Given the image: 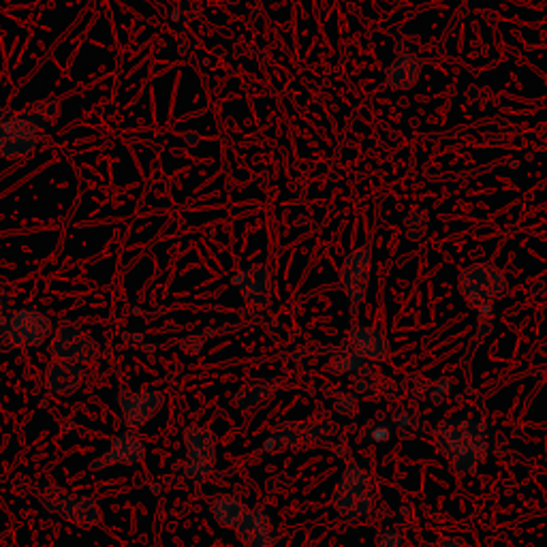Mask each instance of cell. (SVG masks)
Returning <instances> with one entry per match:
<instances>
[{"label":"cell","mask_w":547,"mask_h":547,"mask_svg":"<svg viewBox=\"0 0 547 547\" xmlns=\"http://www.w3.org/2000/svg\"><path fill=\"white\" fill-rule=\"evenodd\" d=\"M7 304H9V297L0 291V336L4 334V327H7V319H9Z\"/></svg>","instance_id":"obj_25"},{"label":"cell","mask_w":547,"mask_h":547,"mask_svg":"<svg viewBox=\"0 0 547 547\" xmlns=\"http://www.w3.org/2000/svg\"><path fill=\"white\" fill-rule=\"evenodd\" d=\"M39 502L54 516H61L79 528H95L103 522L99 502L86 494H73L62 487H46L41 490Z\"/></svg>","instance_id":"obj_4"},{"label":"cell","mask_w":547,"mask_h":547,"mask_svg":"<svg viewBox=\"0 0 547 547\" xmlns=\"http://www.w3.org/2000/svg\"><path fill=\"white\" fill-rule=\"evenodd\" d=\"M426 547H464V541L458 537H441L432 543H427Z\"/></svg>","instance_id":"obj_26"},{"label":"cell","mask_w":547,"mask_h":547,"mask_svg":"<svg viewBox=\"0 0 547 547\" xmlns=\"http://www.w3.org/2000/svg\"><path fill=\"white\" fill-rule=\"evenodd\" d=\"M56 112H58L56 101L47 99L35 103V105H30L29 110H24V118L46 133L54 124V120H56Z\"/></svg>","instance_id":"obj_20"},{"label":"cell","mask_w":547,"mask_h":547,"mask_svg":"<svg viewBox=\"0 0 547 547\" xmlns=\"http://www.w3.org/2000/svg\"><path fill=\"white\" fill-rule=\"evenodd\" d=\"M378 427H381V430H372V438H375V441H387L389 430L383 426H378Z\"/></svg>","instance_id":"obj_27"},{"label":"cell","mask_w":547,"mask_h":547,"mask_svg":"<svg viewBox=\"0 0 547 547\" xmlns=\"http://www.w3.org/2000/svg\"><path fill=\"white\" fill-rule=\"evenodd\" d=\"M332 505L340 518L361 522L375 511V487L372 477L357 462H346L338 484L334 487Z\"/></svg>","instance_id":"obj_2"},{"label":"cell","mask_w":547,"mask_h":547,"mask_svg":"<svg viewBox=\"0 0 547 547\" xmlns=\"http://www.w3.org/2000/svg\"><path fill=\"white\" fill-rule=\"evenodd\" d=\"M378 547H404V533L400 528H385L378 535Z\"/></svg>","instance_id":"obj_23"},{"label":"cell","mask_w":547,"mask_h":547,"mask_svg":"<svg viewBox=\"0 0 547 547\" xmlns=\"http://www.w3.org/2000/svg\"><path fill=\"white\" fill-rule=\"evenodd\" d=\"M234 285L242 291L246 304L268 306L269 295H272V272H269L268 265L257 263L237 274Z\"/></svg>","instance_id":"obj_13"},{"label":"cell","mask_w":547,"mask_h":547,"mask_svg":"<svg viewBox=\"0 0 547 547\" xmlns=\"http://www.w3.org/2000/svg\"><path fill=\"white\" fill-rule=\"evenodd\" d=\"M449 392H452V381H449V378H438L430 389V398L435 400V402H441V400L447 398Z\"/></svg>","instance_id":"obj_24"},{"label":"cell","mask_w":547,"mask_h":547,"mask_svg":"<svg viewBox=\"0 0 547 547\" xmlns=\"http://www.w3.org/2000/svg\"><path fill=\"white\" fill-rule=\"evenodd\" d=\"M50 353L54 360L73 361V364H90L99 355V344L88 334L81 332L75 325H62L56 334H54Z\"/></svg>","instance_id":"obj_12"},{"label":"cell","mask_w":547,"mask_h":547,"mask_svg":"<svg viewBox=\"0 0 547 547\" xmlns=\"http://www.w3.org/2000/svg\"><path fill=\"white\" fill-rule=\"evenodd\" d=\"M237 537L244 547H274L276 537L268 513L261 509H246L242 524L237 526Z\"/></svg>","instance_id":"obj_15"},{"label":"cell","mask_w":547,"mask_h":547,"mask_svg":"<svg viewBox=\"0 0 547 547\" xmlns=\"http://www.w3.org/2000/svg\"><path fill=\"white\" fill-rule=\"evenodd\" d=\"M276 394H278V385L274 381H263V378L261 381H251L240 387V392L234 398V404L242 413H254V410L268 404Z\"/></svg>","instance_id":"obj_17"},{"label":"cell","mask_w":547,"mask_h":547,"mask_svg":"<svg viewBox=\"0 0 547 547\" xmlns=\"http://www.w3.org/2000/svg\"><path fill=\"white\" fill-rule=\"evenodd\" d=\"M349 346L360 353L364 360L372 361H387L392 351H389L387 336L377 327H366V325H355L349 332Z\"/></svg>","instance_id":"obj_14"},{"label":"cell","mask_w":547,"mask_h":547,"mask_svg":"<svg viewBox=\"0 0 547 547\" xmlns=\"http://www.w3.org/2000/svg\"><path fill=\"white\" fill-rule=\"evenodd\" d=\"M43 137L41 128L29 122L24 113L0 112V156L3 159H24L37 150Z\"/></svg>","instance_id":"obj_6"},{"label":"cell","mask_w":547,"mask_h":547,"mask_svg":"<svg viewBox=\"0 0 547 547\" xmlns=\"http://www.w3.org/2000/svg\"><path fill=\"white\" fill-rule=\"evenodd\" d=\"M162 404H165V394L159 392V389H139V392H133V389L124 387L120 395H118L122 421L131 430H139L150 419H154L161 413Z\"/></svg>","instance_id":"obj_10"},{"label":"cell","mask_w":547,"mask_h":547,"mask_svg":"<svg viewBox=\"0 0 547 547\" xmlns=\"http://www.w3.org/2000/svg\"><path fill=\"white\" fill-rule=\"evenodd\" d=\"M332 409L338 415H344V417L355 415L357 413V398L353 394H338L332 400Z\"/></svg>","instance_id":"obj_22"},{"label":"cell","mask_w":547,"mask_h":547,"mask_svg":"<svg viewBox=\"0 0 547 547\" xmlns=\"http://www.w3.org/2000/svg\"><path fill=\"white\" fill-rule=\"evenodd\" d=\"M84 381V368L73 361L52 360L46 366V387L54 395H71Z\"/></svg>","instance_id":"obj_16"},{"label":"cell","mask_w":547,"mask_h":547,"mask_svg":"<svg viewBox=\"0 0 547 547\" xmlns=\"http://www.w3.org/2000/svg\"><path fill=\"white\" fill-rule=\"evenodd\" d=\"M334 424L325 419L306 421H285L272 427L268 438L263 441L265 453L297 452V449L317 447L334 435Z\"/></svg>","instance_id":"obj_3"},{"label":"cell","mask_w":547,"mask_h":547,"mask_svg":"<svg viewBox=\"0 0 547 547\" xmlns=\"http://www.w3.org/2000/svg\"><path fill=\"white\" fill-rule=\"evenodd\" d=\"M184 139H186L188 144H195V142H199V135H195V133H186V135H184Z\"/></svg>","instance_id":"obj_28"},{"label":"cell","mask_w":547,"mask_h":547,"mask_svg":"<svg viewBox=\"0 0 547 547\" xmlns=\"http://www.w3.org/2000/svg\"><path fill=\"white\" fill-rule=\"evenodd\" d=\"M246 509L248 507L244 505L240 498L231 496V494H219L212 501L214 519L220 524V526L229 528V530H237V526L242 524Z\"/></svg>","instance_id":"obj_18"},{"label":"cell","mask_w":547,"mask_h":547,"mask_svg":"<svg viewBox=\"0 0 547 547\" xmlns=\"http://www.w3.org/2000/svg\"><path fill=\"white\" fill-rule=\"evenodd\" d=\"M364 357L355 353L349 346V349L340 351V353L334 357L332 364H329V370L336 372V375H357V372L364 370Z\"/></svg>","instance_id":"obj_21"},{"label":"cell","mask_w":547,"mask_h":547,"mask_svg":"<svg viewBox=\"0 0 547 547\" xmlns=\"http://www.w3.org/2000/svg\"><path fill=\"white\" fill-rule=\"evenodd\" d=\"M52 321L47 314L35 308H20L11 312L4 327V338L15 349H32L41 346L52 336Z\"/></svg>","instance_id":"obj_7"},{"label":"cell","mask_w":547,"mask_h":547,"mask_svg":"<svg viewBox=\"0 0 547 547\" xmlns=\"http://www.w3.org/2000/svg\"><path fill=\"white\" fill-rule=\"evenodd\" d=\"M505 289L507 283L502 274L487 263L470 265L468 269L460 274V291L467 297L468 306L479 308V311L484 306H490L494 297L505 294Z\"/></svg>","instance_id":"obj_8"},{"label":"cell","mask_w":547,"mask_h":547,"mask_svg":"<svg viewBox=\"0 0 547 547\" xmlns=\"http://www.w3.org/2000/svg\"><path fill=\"white\" fill-rule=\"evenodd\" d=\"M370 246L357 248L344 259L340 269V286H343L346 300H349L351 314H357V308L364 302L368 291V278H370Z\"/></svg>","instance_id":"obj_11"},{"label":"cell","mask_w":547,"mask_h":547,"mask_svg":"<svg viewBox=\"0 0 547 547\" xmlns=\"http://www.w3.org/2000/svg\"><path fill=\"white\" fill-rule=\"evenodd\" d=\"M435 445L456 473L470 475L487 458V427L470 419L441 421L435 430Z\"/></svg>","instance_id":"obj_1"},{"label":"cell","mask_w":547,"mask_h":547,"mask_svg":"<svg viewBox=\"0 0 547 547\" xmlns=\"http://www.w3.org/2000/svg\"><path fill=\"white\" fill-rule=\"evenodd\" d=\"M148 443L137 430H124L110 441L105 452L92 460L90 470H105L113 467H137L145 460Z\"/></svg>","instance_id":"obj_9"},{"label":"cell","mask_w":547,"mask_h":547,"mask_svg":"<svg viewBox=\"0 0 547 547\" xmlns=\"http://www.w3.org/2000/svg\"><path fill=\"white\" fill-rule=\"evenodd\" d=\"M419 69H421V62L417 61V58H410V56L398 58V61L392 64V69L387 71L389 84H392L394 88H400V90L410 88V86L417 81Z\"/></svg>","instance_id":"obj_19"},{"label":"cell","mask_w":547,"mask_h":547,"mask_svg":"<svg viewBox=\"0 0 547 547\" xmlns=\"http://www.w3.org/2000/svg\"><path fill=\"white\" fill-rule=\"evenodd\" d=\"M184 456L180 473L188 481H203L216 467V435L208 426L184 427Z\"/></svg>","instance_id":"obj_5"}]
</instances>
